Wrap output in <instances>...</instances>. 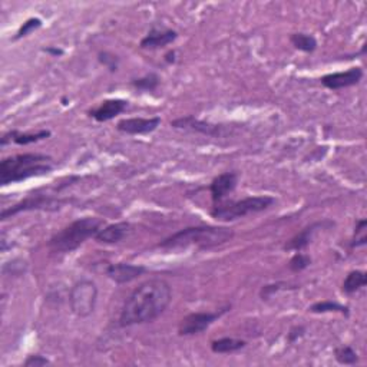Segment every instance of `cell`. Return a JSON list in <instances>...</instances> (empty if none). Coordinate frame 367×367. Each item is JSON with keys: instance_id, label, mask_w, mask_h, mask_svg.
I'll list each match as a JSON object with an SVG mask.
<instances>
[{"instance_id": "obj_1", "label": "cell", "mask_w": 367, "mask_h": 367, "mask_svg": "<svg viewBox=\"0 0 367 367\" xmlns=\"http://www.w3.org/2000/svg\"><path fill=\"white\" fill-rule=\"evenodd\" d=\"M172 300V289L161 279L139 284L125 300L119 314V326L130 327L157 320L168 309Z\"/></svg>"}, {"instance_id": "obj_2", "label": "cell", "mask_w": 367, "mask_h": 367, "mask_svg": "<svg viewBox=\"0 0 367 367\" xmlns=\"http://www.w3.org/2000/svg\"><path fill=\"white\" fill-rule=\"evenodd\" d=\"M234 231L227 227H211V226H197L182 228L178 233L162 240L158 247L164 250H176L195 247L200 250H209L214 247L223 246L231 241Z\"/></svg>"}, {"instance_id": "obj_3", "label": "cell", "mask_w": 367, "mask_h": 367, "mask_svg": "<svg viewBox=\"0 0 367 367\" xmlns=\"http://www.w3.org/2000/svg\"><path fill=\"white\" fill-rule=\"evenodd\" d=\"M53 160L45 154H19L5 158L0 162V184L22 182L30 178H39L53 171Z\"/></svg>"}, {"instance_id": "obj_4", "label": "cell", "mask_w": 367, "mask_h": 367, "mask_svg": "<svg viewBox=\"0 0 367 367\" xmlns=\"http://www.w3.org/2000/svg\"><path fill=\"white\" fill-rule=\"evenodd\" d=\"M105 221L98 217H83L75 220L65 228L57 231L48 241V249L55 254H67L78 250L89 238H95Z\"/></svg>"}, {"instance_id": "obj_5", "label": "cell", "mask_w": 367, "mask_h": 367, "mask_svg": "<svg viewBox=\"0 0 367 367\" xmlns=\"http://www.w3.org/2000/svg\"><path fill=\"white\" fill-rule=\"evenodd\" d=\"M275 204V198L270 195L246 197L237 201H223L217 205H212L211 217L219 221H234L250 214H257L268 209Z\"/></svg>"}, {"instance_id": "obj_6", "label": "cell", "mask_w": 367, "mask_h": 367, "mask_svg": "<svg viewBox=\"0 0 367 367\" xmlns=\"http://www.w3.org/2000/svg\"><path fill=\"white\" fill-rule=\"evenodd\" d=\"M98 303V286L95 282L82 279L69 291V305L72 313L79 319L94 314Z\"/></svg>"}, {"instance_id": "obj_7", "label": "cell", "mask_w": 367, "mask_h": 367, "mask_svg": "<svg viewBox=\"0 0 367 367\" xmlns=\"http://www.w3.org/2000/svg\"><path fill=\"white\" fill-rule=\"evenodd\" d=\"M68 202L67 200H60L52 195L46 194H34V195H27L25 200L5 208L2 211V220H8L15 217L16 214L25 212V211H35V209H43V211H56L59 208H62V205Z\"/></svg>"}, {"instance_id": "obj_8", "label": "cell", "mask_w": 367, "mask_h": 367, "mask_svg": "<svg viewBox=\"0 0 367 367\" xmlns=\"http://www.w3.org/2000/svg\"><path fill=\"white\" fill-rule=\"evenodd\" d=\"M231 305H226V307L217 310V312H197L190 313L179 321L178 326V334L179 335H195L202 331H205L211 324L216 323L219 319H221L228 310Z\"/></svg>"}, {"instance_id": "obj_9", "label": "cell", "mask_w": 367, "mask_h": 367, "mask_svg": "<svg viewBox=\"0 0 367 367\" xmlns=\"http://www.w3.org/2000/svg\"><path fill=\"white\" fill-rule=\"evenodd\" d=\"M334 223L330 220H321V221H316L309 224L307 227H304L300 233H297L294 237H291L286 244H284V250L286 251H303L307 249L314 235L320 231V230H327L330 227H333Z\"/></svg>"}, {"instance_id": "obj_10", "label": "cell", "mask_w": 367, "mask_h": 367, "mask_svg": "<svg viewBox=\"0 0 367 367\" xmlns=\"http://www.w3.org/2000/svg\"><path fill=\"white\" fill-rule=\"evenodd\" d=\"M363 76H364L363 69L360 67H353L343 72L327 74L320 79V82L323 86H326L330 90H339V89L356 86L357 83H360Z\"/></svg>"}, {"instance_id": "obj_11", "label": "cell", "mask_w": 367, "mask_h": 367, "mask_svg": "<svg viewBox=\"0 0 367 367\" xmlns=\"http://www.w3.org/2000/svg\"><path fill=\"white\" fill-rule=\"evenodd\" d=\"M161 125L160 116L152 118H125L116 124V130L128 135H146L158 130Z\"/></svg>"}, {"instance_id": "obj_12", "label": "cell", "mask_w": 367, "mask_h": 367, "mask_svg": "<svg viewBox=\"0 0 367 367\" xmlns=\"http://www.w3.org/2000/svg\"><path fill=\"white\" fill-rule=\"evenodd\" d=\"M237 184H238V175L237 172L228 171V172H223L220 175H217L214 178L209 184V193H211V198H212V205H217L223 201H226V198L234 193V190L237 188Z\"/></svg>"}, {"instance_id": "obj_13", "label": "cell", "mask_w": 367, "mask_h": 367, "mask_svg": "<svg viewBox=\"0 0 367 367\" xmlns=\"http://www.w3.org/2000/svg\"><path fill=\"white\" fill-rule=\"evenodd\" d=\"M171 127H174L176 130H187V131L200 132V134L208 135V137H221L224 130H226V127H223V125L209 124V122L200 120V119L194 118L193 115L182 116V118L172 120Z\"/></svg>"}, {"instance_id": "obj_14", "label": "cell", "mask_w": 367, "mask_h": 367, "mask_svg": "<svg viewBox=\"0 0 367 367\" xmlns=\"http://www.w3.org/2000/svg\"><path fill=\"white\" fill-rule=\"evenodd\" d=\"M146 271V267L130 263H116L106 267V275L116 284H127L138 280Z\"/></svg>"}, {"instance_id": "obj_15", "label": "cell", "mask_w": 367, "mask_h": 367, "mask_svg": "<svg viewBox=\"0 0 367 367\" xmlns=\"http://www.w3.org/2000/svg\"><path fill=\"white\" fill-rule=\"evenodd\" d=\"M178 39V32L174 29H157L152 27L149 32L142 38L139 46L141 49H162Z\"/></svg>"}, {"instance_id": "obj_16", "label": "cell", "mask_w": 367, "mask_h": 367, "mask_svg": "<svg viewBox=\"0 0 367 367\" xmlns=\"http://www.w3.org/2000/svg\"><path fill=\"white\" fill-rule=\"evenodd\" d=\"M128 106V101L125 99H105L97 108L90 109L88 113L97 122H108L115 116L124 113Z\"/></svg>"}, {"instance_id": "obj_17", "label": "cell", "mask_w": 367, "mask_h": 367, "mask_svg": "<svg viewBox=\"0 0 367 367\" xmlns=\"http://www.w3.org/2000/svg\"><path fill=\"white\" fill-rule=\"evenodd\" d=\"M132 231V226L127 221H120L109 226H104L99 233L95 235V241L99 244H118L122 240H125Z\"/></svg>"}, {"instance_id": "obj_18", "label": "cell", "mask_w": 367, "mask_h": 367, "mask_svg": "<svg viewBox=\"0 0 367 367\" xmlns=\"http://www.w3.org/2000/svg\"><path fill=\"white\" fill-rule=\"evenodd\" d=\"M52 132L49 130H41L38 132H20V131H9L6 132L2 139H0V145L6 146L9 142H15L18 145H30V144H36L39 141L50 138Z\"/></svg>"}, {"instance_id": "obj_19", "label": "cell", "mask_w": 367, "mask_h": 367, "mask_svg": "<svg viewBox=\"0 0 367 367\" xmlns=\"http://www.w3.org/2000/svg\"><path fill=\"white\" fill-rule=\"evenodd\" d=\"M246 346H247L246 340L234 339V338H223L211 342V352L216 354H231L240 352Z\"/></svg>"}, {"instance_id": "obj_20", "label": "cell", "mask_w": 367, "mask_h": 367, "mask_svg": "<svg viewBox=\"0 0 367 367\" xmlns=\"http://www.w3.org/2000/svg\"><path fill=\"white\" fill-rule=\"evenodd\" d=\"M366 284H367V274H366V271L353 270V271H350L346 275V279H345L343 286H342V290H343L345 294L352 296L356 291L361 290Z\"/></svg>"}, {"instance_id": "obj_21", "label": "cell", "mask_w": 367, "mask_h": 367, "mask_svg": "<svg viewBox=\"0 0 367 367\" xmlns=\"http://www.w3.org/2000/svg\"><path fill=\"white\" fill-rule=\"evenodd\" d=\"M310 313L314 314H324V313H340L346 317H349L350 314V309L349 305L340 304L338 301H331V300H324V301H317L313 305H310L309 309Z\"/></svg>"}, {"instance_id": "obj_22", "label": "cell", "mask_w": 367, "mask_h": 367, "mask_svg": "<svg viewBox=\"0 0 367 367\" xmlns=\"http://www.w3.org/2000/svg\"><path fill=\"white\" fill-rule=\"evenodd\" d=\"M290 43L300 52L304 53H313L317 49V39L310 35V34H304V32H296L290 36Z\"/></svg>"}, {"instance_id": "obj_23", "label": "cell", "mask_w": 367, "mask_h": 367, "mask_svg": "<svg viewBox=\"0 0 367 367\" xmlns=\"http://www.w3.org/2000/svg\"><path fill=\"white\" fill-rule=\"evenodd\" d=\"M161 83V79L157 74H148L142 78H137L131 81V86L135 88L137 90H144V92H154Z\"/></svg>"}, {"instance_id": "obj_24", "label": "cell", "mask_w": 367, "mask_h": 367, "mask_svg": "<svg viewBox=\"0 0 367 367\" xmlns=\"http://www.w3.org/2000/svg\"><path fill=\"white\" fill-rule=\"evenodd\" d=\"M367 221L364 219L357 220L356 227H354V233H353V238L350 241V249H359V247H364L367 244Z\"/></svg>"}, {"instance_id": "obj_25", "label": "cell", "mask_w": 367, "mask_h": 367, "mask_svg": "<svg viewBox=\"0 0 367 367\" xmlns=\"http://www.w3.org/2000/svg\"><path fill=\"white\" fill-rule=\"evenodd\" d=\"M334 359L338 363L345 366H353L359 361V356L350 346H340L334 350Z\"/></svg>"}, {"instance_id": "obj_26", "label": "cell", "mask_w": 367, "mask_h": 367, "mask_svg": "<svg viewBox=\"0 0 367 367\" xmlns=\"http://www.w3.org/2000/svg\"><path fill=\"white\" fill-rule=\"evenodd\" d=\"M310 264H312V257L309 254L301 253V251H296L294 256L289 261V268L293 272H301L305 268H309Z\"/></svg>"}, {"instance_id": "obj_27", "label": "cell", "mask_w": 367, "mask_h": 367, "mask_svg": "<svg viewBox=\"0 0 367 367\" xmlns=\"http://www.w3.org/2000/svg\"><path fill=\"white\" fill-rule=\"evenodd\" d=\"M42 23H43V22H42V19H39V18H30V19H27V20L19 27V30L16 32L13 41H19V39H23V38L29 36L30 34L35 32V30L41 29V27H42Z\"/></svg>"}, {"instance_id": "obj_28", "label": "cell", "mask_w": 367, "mask_h": 367, "mask_svg": "<svg viewBox=\"0 0 367 367\" xmlns=\"http://www.w3.org/2000/svg\"><path fill=\"white\" fill-rule=\"evenodd\" d=\"M98 60L99 64L104 65L109 72H116L118 67H119V57L111 52L106 50H101L98 53Z\"/></svg>"}, {"instance_id": "obj_29", "label": "cell", "mask_w": 367, "mask_h": 367, "mask_svg": "<svg viewBox=\"0 0 367 367\" xmlns=\"http://www.w3.org/2000/svg\"><path fill=\"white\" fill-rule=\"evenodd\" d=\"M284 283H274V284H267V286H263L261 290H260V298L263 301H267L270 300L271 297H274V294H277L280 290L284 289Z\"/></svg>"}, {"instance_id": "obj_30", "label": "cell", "mask_w": 367, "mask_h": 367, "mask_svg": "<svg viewBox=\"0 0 367 367\" xmlns=\"http://www.w3.org/2000/svg\"><path fill=\"white\" fill-rule=\"evenodd\" d=\"M48 364H50L49 359H46L45 356H41V354H30V356H27V359L23 363L25 367H42V366H48Z\"/></svg>"}, {"instance_id": "obj_31", "label": "cell", "mask_w": 367, "mask_h": 367, "mask_svg": "<svg viewBox=\"0 0 367 367\" xmlns=\"http://www.w3.org/2000/svg\"><path fill=\"white\" fill-rule=\"evenodd\" d=\"M305 334V327L304 326H293L289 333H287V342L289 343H296L298 339H301Z\"/></svg>"}, {"instance_id": "obj_32", "label": "cell", "mask_w": 367, "mask_h": 367, "mask_svg": "<svg viewBox=\"0 0 367 367\" xmlns=\"http://www.w3.org/2000/svg\"><path fill=\"white\" fill-rule=\"evenodd\" d=\"M42 50H43L45 53L50 55L52 57H60V56H64V53H65L64 49H60V48H57V46H46V48H43Z\"/></svg>"}, {"instance_id": "obj_33", "label": "cell", "mask_w": 367, "mask_h": 367, "mask_svg": "<svg viewBox=\"0 0 367 367\" xmlns=\"http://www.w3.org/2000/svg\"><path fill=\"white\" fill-rule=\"evenodd\" d=\"M164 59H165L167 64H175V60H176V53H175V50H169V52L164 56Z\"/></svg>"}]
</instances>
